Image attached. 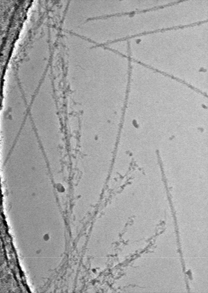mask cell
<instances>
[{"label": "cell", "mask_w": 208, "mask_h": 293, "mask_svg": "<svg viewBox=\"0 0 208 293\" xmlns=\"http://www.w3.org/2000/svg\"><path fill=\"white\" fill-rule=\"evenodd\" d=\"M147 10L110 16L105 31L109 43L149 33L145 16Z\"/></svg>", "instance_id": "obj_1"}, {"label": "cell", "mask_w": 208, "mask_h": 293, "mask_svg": "<svg viewBox=\"0 0 208 293\" xmlns=\"http://www.w3.org/2000/svg\"><path fill=\"white\" fill-rule=\"evenodd\" d=\"M109 48L111 50L121 55L129 58V47L127 39L113 41L109 43Z\"/></svg>", "instance_id": "obj_2"}]
</instances>
